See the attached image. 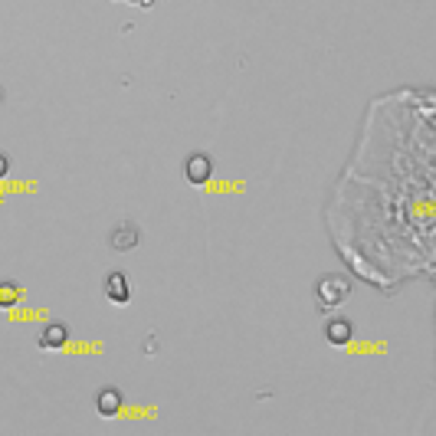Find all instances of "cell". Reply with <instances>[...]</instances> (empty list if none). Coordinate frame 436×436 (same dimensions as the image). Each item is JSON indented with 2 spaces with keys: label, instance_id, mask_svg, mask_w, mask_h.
<instances>
[{
  "label": "cell",
  "instance_id": "obj_1",
  "mask_svg": "<svg viewBox=\"0 0 436 436\" xmlns=\"http://www.w3.org/2000/svg\"><path fill=\"white\" fill-rule=\"evenodd\" d=\"M348 292H351V282L345 275H325L322 282H318V299L325 305H341V302L348 299Z\"/></svg>",
  "mask_w": 436,
  "mask_h": 436
},
{
  "label": "cell",
  "instance_id": "obj_6",
  "mask_svg": "<svg viewBox=\"0 0 436 436\" xmlns=\"http://www.w3.org/2000/svg\"><path fill=\"white\" fill-rule=\"evenodd\" d=\"M96 410H99L102 417H115V413L122 410V394H118L115 387L99 390V394H96Z\"/></svg>",
  "mask_w": 436,
  "mask_h": 436
},
{
  "label": "cell",
  "instance_id": "obj_4",
  "mask_svg": "<svg viewBox=\"0 0 436 436\" xmlns=\"http://www.w3.org/2000/svg\"><path fill=\"white\" fill-rule=\"evenodd\" d=\"M109 246L115 253H131L138 246V226L135 224H118L112 230V237H109Z\"/></svg>",
  "mask_w": 436,
  "mask_h": 436
},
{
  "label": "cell",
  "instance_id": "obj_2",
  "mask_svg": "<svg viewBox=\"0 0 436 436\" xmlns=\"http://www.w3.org/2000/svg\"><path fill=\"white\" fill-rule=\"evenodd\" d=\"M184 174L190 184H203V181H210L213 174V161L207 158V154H187V161H184Z\"/></svg>",
  "mask_w": 436,
  "mask_h": 436
},
{
  "label": "cell",
  "instance_id": "obj_3",
  "mask_svg": "<svg viewBox=\"0 0 436 436\" xmlns=\"http://www.w3.org/2000/svg\"><path fill=\"white\" fill-rule=\"evenodd\" d=\"M69 345V328L62 322H50L46 328H43V335H39V348L46 351H62Z\"/></svg>",
  "mask_w": 436,
  "mask_h": 436
},
{
  "label": "cell",
  "instance_id": "obj_8",
  "mask_svg": "<svg viewBox=\"0 0 436 436\" xmlns=\"http://www.w3.org/2000/svg\"><path fill=\"white\" fill-rule=\"evenodd\" d=\"M17 299H20V286H13V282H0V309L17 305Z\"/></svg>",
  "mask_w": 436,
  "mask_h": 436
},
{
  "label": "cell",
  "instance_id": "obj_9",
  "mask_svg": "<svg viewBox=\"0 0 436 436\" xmlns=\"http://www.w3.org/2000/svg\"><path fill=\"white\" fill-rule=\"evenodd\" d=\"M7 171H10V158H7V154H0V177L7 174Z\"/></svg>",
  "mask_w": 436,
  "mask_h": 436
},
{
  "label": "cell",
  "instance_id": "obj_11",
  "mask_svg": "<svg viewBox=\"0 0 436 436\" xmlns=\"http://www.w3.org/2000/svg\"><path fill=\"white\" fill-rule=\"evenodd\" d=\"M0 102H3V89H0Z\"/></svg>",
  "mask_w": 436,
  "mask_h": 436
},
{
  "label": "cell",
  "instance_id": "obj_7",
  "mask_svg": "<svg viewBox=\"0 0 436 436\" xmlns=\"http://www.w3.org/2000/svg\"><path fill=\"white\" fill-rule=\"evenodd\" d=\"M351 335H354V328H351V322H345V318H331L328 322V328H325V338L331 341V345H348L351 341Z\"/></svg>",
  "mask_w": 436,
  "mask_h": 436
},
{
  "label": "cell",
  "instance_id": "obj_10",
  "mask_svg": "<svg viewBox=\"0 0 436 436\" xmlns=\"http://www.w3.org/2000/svg\"><path fill=\"white\" fill-rule=\"evenodd\" d=\"M138 3H141V7H151V3H154V0H138Z\"/></svg>",
  "mask_w": 436,
  "mask_h": 436
},
{
  "label": "cell",
  "instance_id": "obj_5",
  "mask_svg": "<svg viewBox=\"0 0 436 436\" xmlns=\"http://www.w3.org/2000/svg\"><path fill=\"white\" fill-rule=\"evenodd\" d=\"M128 275L125 273H109V279H105V299L115 302V305H125L128 302Z\"/></svg>",
  "mask_w": 436,
  "mask_h": 436
}]
</instances>
